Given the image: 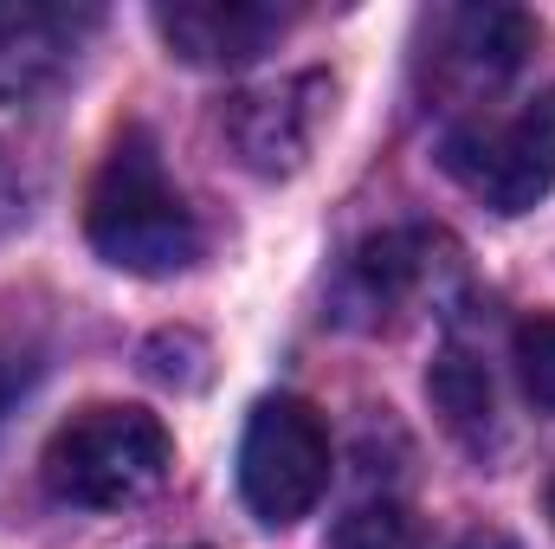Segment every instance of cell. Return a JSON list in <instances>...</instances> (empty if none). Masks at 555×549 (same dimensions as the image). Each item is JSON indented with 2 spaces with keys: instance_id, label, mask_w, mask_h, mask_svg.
<instances>
[{
  "instance_id": "cell-3",
  "label": "cell",
  "mask_w": 555,
  "mask_h": 549,
  "mask_svg": "<svg viewBox=\"0 0 555 549\" xmlns=\"http://www.w3.org/2000/svg\"><path fill=\"white\" fill-rule=\"evenodd\" d=\"M439 162L472 201L498 214H530L555 188V85L452 117L439 137Z\"/></svg>"
},
{
  "instance_id": "cell-12",
  "label": "cell",
  "mask_w": 555,
  "mask_h": 549,
  "mask_svg": "<svg viewBox=\"0 0 555 549\" xmlns=\"http://www.w3.org/2000/svg\"><path fill=\"white\" fill-rule=\"evenodd\" d=\"M517 375H524V395L555 413V317H530L517 330Z\"/></svg>"
},
{
  "instance_id": "cell-6",
  "label": "cell",
  "mask_w": 555,
  "mask_h": 549,
  "mask_svg": "<svg viewBox=\"0 0 555 549\" xmlns=\"http://www.w3.org/2000/svg\"><path fill=\"white\" fill-rule=\"evenodd\" d=\"M323 111H330V85L317 72H297V78H278V85H259V91H240L227 104L220 130L253 175H291L310 155Z\"/></svg>"
},
{
  "instance_id": "cell-7",
  "label": "cell",
  "mask_w": 555,
  "mask_h": 549,
  "mask_svg": "<svg viewBox=\"0 0 555 549\" xmlns=\"http://www.w3.org/2000/svg\"><path fill=\"white\" fill-rule=\"evenodd\" d=\"M291 13L272 0H175L155 7V33L188 65H253L284 39Z\"/></svg>"
},
{
  "instance_id": "cell-4",
  "label": "cell",
  "mask_w": 555,
  "mask_h": 549,
  "mask_svg": "<svg viewBox=\"0 0 555 549\" xmlns=\"http://www.w3.org/2000/svg\"><path fill=\"white\" fill-rule=\"evenodd\" d=\"M330 426L323 413L297 395H266L253 420H246V439H240V491L253 505L259 524H297L317 511V498L330 491Z\"/></svg>"
},
{
  "instance_id": "cell-1",
  "label": "cell",
  "mask_w": 555,
  "mask_h": 549,
  "mask_svg": "<svg viewBox=\"0 0 555 549\" xmlns=\"http://www.w3.org/2000/svg\"><path fill=\"white\" fill-rule=\"evenodd\" d=\"M85 233L104 266L130 278H168L201 259V220H194L188 194L168 181L149 130H124L111 142V155L85 194Z\"/></svg>"
},
{
  "instance_id": "cell-2",
  "label": "cell",
  "mask_w": 555,
  "mask_h": 549,
  "mask_svg": "<svg viewBox=\"0 0 555 549\" xmlns=\"http://www.w3.org/2000/svg\"><path fill=\"white\" fill-rule=\"evenodd\" d=\"M175 465V439L149 408H124V401H98V408L72 413L39 459V478L59 505L78 511H130L142 498L162 491Z\"/></svg>"
},
{
  "instance_id": "cell-10",
  "label": "cell",
  "mask_w": 555,
  "mask_h": 549,
  "mask_svg": "<svg viewBox=\"0 0 555 549\" xmlns=\"http://www.w3.org/2000/svg\"><path fill=\"white\" fill-rule=\"evenodd\" d=\"M433 401L446 408L452 433H465V439H485V426H491V413H498L491 375H485L465 349H446V356H439V369H433Z\"/></svg>"
},
{
  "instance_id": "cell-15",
  "label": "cell",
  "mask_w": 555,
  "mask_h": 549,
  "mask_svg": "<svg viewBox=\"0 0 555 549\" xmlns=\"http://www.w3.org/2000/svg\"><path fill=\"white\" fill-rule=\"evenodd\" d=\"M0 401H7V382H0Z\"/></svg>"
},
{
  "instance_id": "cell-14",
  "label": "cell",
  "mask_w": 555,
  "mask_h": 549,
  "mask_svg": "<svg viewBox=\"0 0 555 549\" xmlns=\"http://www.w3.org/2000/svg\"><path fill=\"white\" fill-rule=\"evenodd\" d=\"M550 518H555V485H550Z\"/></svg>"
},
{
  "instance_id": "cell-11",
  "label": "cell",
  "mask_w": 555,
  "mask_h": 549,
  "mask_svg": "<svg viewBox=\"0 0 555 549\" xmlns=\"http://www.w3.org/2000/svg\"><path fill=\"white\" fill-rule=\"evenodd\" d=\"M330 549H426V537H420V524H414L408 505L382 498V505H356V511L336 524Z\"/></svg>"
},
{
  "instance_id": "cell-8",
  "label": "cell",
  "mask_w": 555,
  "mask_h": 549,
  "mask_svg": "<svg viewBox=\"0 0 555 549\" xmlns=\"http://www.w3.org/2000/svg\"><path fill=\"white\" fill-rule=\"evenodd\" d=\"M439 272H452L439 233H414V227L408 233H382V240H369L349 259V272H343V310L362 317V323L401 317V310H414L426 291L439 297Z\"/></svg>"
},
{
  "instance_id": "cell-13",
  "label": "cell",
  "mask_w": 555,
  "mask_h": 549,
  "mask_svg": "<svg viewBox=\"0 0 555 549\" xmlns=\"http://www.w3.org/2000/svg\"><path fill=\"white\" fill-rule=\"evenodd\" d=\"M452 549H524V544H517L511 531H498V524H472V531H465Z\"/></svg>"
},
{
  "instance_id": "cell-9",
  "label": "cell",
  "mask_w": 555,
  "mask_h": 549,
  "mask_svg": "<svg viewBox=\"0 0 555 549\" xmlns=\"http://www.w3.org/2000/svg\"><path fill=\"white\" fill-rule=\"evenodd\" d=\"M85 13L46 0H0V104L46 91L78 52Z\"/></svg>"
},
{
  "instance_id": "cell-5",
  "label": "cell",
  "mask_w": 555,
  "mask_h": 549,
  "mask_svg": "<svg viewBox=\"0 0 555 549\" xmlns=\"http://www.w3.org/2000/svg\"><path fill=\"white\" fill-rule=\"evenodd\" d=\"M530 52H537L530 13H517V7H446L426 20L420 72L446 111L472 117V111L498 104V91L524 72Z\"/></svg>"
}]
</instances>
